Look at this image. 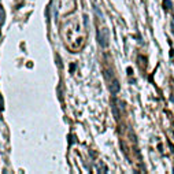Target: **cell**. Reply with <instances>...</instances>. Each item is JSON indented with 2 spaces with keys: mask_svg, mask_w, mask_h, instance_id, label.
<instances>
[{
  "mask_svg": "<svg viewBox=\"0 0 174 174\" xmlns=\"http://www.w3.org/2000/svg\"><path fill=\"white\" fill-rule=\"evenodd\" d=\"M62 34H63V40L70 51H78L82 47L84 36L81 34L80 23L75 19H70L64 23L63 29H62Z\"/></svg>",
  "mask_w": 174,
  "mask_h": 174,
  "instance_id": "cell-1",
  "label": "cell"
},
{
  "mask_svg": "<svg viewBox=\"0 0 174 174\" xmlns=\"http://www.w3.org/2000/svg\"><path fill=\"white\" fill-rule=\"evenodd\" d=\"M97 41L103 48H106L108 45V30L106 28L97 30Z\"/></svg>",
  "mask_w": 174,
  "mask_h": 174,
  "instance_id": "cell-2",
  "label": "cell"
},
{
  "mask_svg": "<svg viewBox=\"0 0 174 174\" xmlns=\"http://www.w3.org/2000/svg\"><path fill=\"white\" fill-rule=\"evenodd\" d=\"M107 85H108V89L113 95H117L119 91H121V85H119V81L117 80L115 77L111 78L110 81H107Z\"/></svg>",
  "mask_w": 174,
  "mask_h": 174,
  "instance_id": "cell-3",
  "label": "cell"
},
{
  "mask_svg": "<svg viewBox=\"0 0 174 174\" xmlns=\"http://www.w3.org/2000/svg\"><path fill=\"white\" fill-rule=\"evenodd\" d=\"M138 64H140V67L141 69H145V66H147V59H145V56H138Z\"/></svg>",
  "mask_w": 174,
  "mask_h": 174,
  "instance_id": "cell-4",
  "label": "cell"
},
{
  "mask_svg": "<svg viewBox=\"0 0 174 174\" xmlns=\"http://www.w3.org/2000/svg\"><path fill=\"white\" fill-rule=\"evenodd\" d=\"M163 9L167 10V11H170L173 9V4H171L170 0H163Z\"/></svg>",
  "mask_w": 174,
  "mask_h": 174,
  "instance_id": "cell-5",
  "label": "cell"
},
{
  "mask_svg": "<svg viewBox=\"0 0 174 174\" xmlns=\"http://www.w3.org/2000/svg\"><path fill=\"white\" fill-rule=\"evenodd\" d=\"M113 111H114V117H115V119H119V111H118V108H117V106H115V100L113 102Z\"/></svg>",
  "mask_w": 174,
  "mask_h": 174,
  "instance_id": "cell-6",
  "label": "cell"
},
{
  "mask_svg": "<svg viewBox=\"0 0 174 174\" xmlns=\"http://www.w3.org/2000/svg\"><path fill=\"white\" fill-rule=\"evenodd\" d=\"M0 110H3V97L0 95Z\"/></svg>",
  "mask_w": 174,
  "mask_h": 174,
  "instance_id": "cell-7",
  "label": "cell"
},
{
  "mask_svg": "<svg viewBox=\"0 0 174 174\" xmlns=\"http://www.w3.org/2000/svg\"><path fill=\"white\" fill-rule=\"evenodd\" d=\"M171 30H173V33H174V19L171 21Z\"/></svg>",
  "mask_w": 174,
  "mask_h": 174,
  "instance_id": "cell-8",
  "label": "cell"
}]
</instances>
